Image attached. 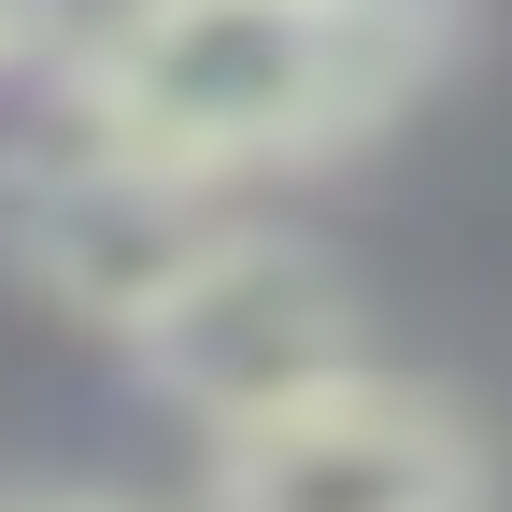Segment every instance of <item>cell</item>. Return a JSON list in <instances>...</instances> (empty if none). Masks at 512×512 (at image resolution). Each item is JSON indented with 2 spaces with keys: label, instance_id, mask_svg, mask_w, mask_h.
<instances>
[{
  "label": "cell",
  "instance_id": "obj_1",
  "mask_svg": "<svg viewBox=\"0 0 512 512\" xmlns=\"http://www.w3.org/2000/svg\"><path fill=\"white\" fill-rule=\"evenodd\" d=\"M427 72L413 0H114L72 57V128L185 185L299 171Z\"/></svg>",
  "mask_w": 512,
  "mask_h": 512
},
{
  "label": "cell",
  "instance_id": "obj_2",
  "mask_svg": "<svg viewBox=\"0 0 512 512\" xmlns=\"http://www.w3.org/2000/svg\"><path fill=\"white\" fill-rule=\"evenodd\" d=\"M484 498H498L484 427L441 384H399L384 356H342L200 427V512H484Z\"/></svg>",
  "mask_w": 512,
  "mask_h": 512
},
{
  "label": "cell",
  "instance_id": "obj_3",
  "mask_svg": "<svg viewBox=\"0 0 512 512\" xmlns=\"http://www.w3.org/2000/svg\"><path fill=\"white\" fill-rule=\"evenodd\" d=\"M342 356H370L356 285H342L299 228H242V214L185 256V285L143 313V328H128V370H143L171 413H200V427H228V413H256V399H285V384L342 370Z\"/></svg>",
  "mask_w": 512,
  "mask_h": 512
},
{
  "label": "cell",
  "instance_id": "obj_4",
  "mask_svg": "<svg viewBox=\"0 0 512 512\" xmlns=\"http://www.w3.org/2000/svg\"><path fill=\"white\" fill-rule=\"evenodd\" d=\"M214 228H228L214 185H185V171H157V157H114V143L29 171V185H15V214H0L15 271H29L57 313H72V328H100V342L143 328V313L185 285V256H200Z\"/></svg>",
  "mask_w": 512,
  "mask_h": 512
},
{
  "label": "cell",
  "instance_id": "obj_5",
  "mask_svg": "<svg viewBox=\"0 0 512 512\" xmlns=\"http://www.w3.org/2000/svg\"><path fill=\"white\" fill-rule=\"evenodd\" d=\"M0 512H128V498H100V484H29V498H0Z\"/></svg>",
  "mask_w": 512,
  "mask_h": 512
},
{
  "label": "cell",
  "instance_id": "obj_6",
  "mask_svg": "<svg viewBox=\"0 0 512 512\" xmlns=\"http://www.w3.org/2000/svg\"><path fill=\"white\" fill-rule=\"evenodd\" d=\"M29 15H43V0H0V57H15V43H29Z\"/></svg>",
  "mask_w": 512,
  "mask_h": 512
}]
</instances>
